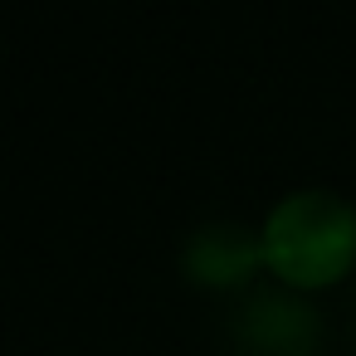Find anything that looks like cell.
Returning a JSON list of instances; mask_svg holds the SVG:
<instances>
[{
  "label": "cell",
  "instance_id": "obj_2",
  "mask_svg": "<svg viewBox=\"0 0 356 356\" xmlns=\"http://www.w3.org/2000/svg\"><path fill=\"white\" fill-rule=\"evenodd\" d=\"M239 341L259 356H307L317 341V317L307 302L278 288H259L239 307Z\"/></svg>",
  "mask_w": 356,
  "mask_h": 356
},
{
  "label": "cell",
  "instance_id": "obj_1",
  "mask_svg": "<svg viewBox=\"0 0 356 356\" xmlns=\"http://www.w3.org/2000/svg\"><path fill=\"white\" fill-rule=\"evenodd\" d=\"M264 264L298 283H332L356 259V205L332 186H298L264 215Z\"/></svg>",
  "mask_w": 356,
  "mask_h": 356
},
{
  "label": "cell",
  "instance_id": "obj_3",
  "mask_svg": "<svg viewBox=\"0 0 356 356\" xmlns=\"http://www.w3.org/2000/svg\"><path fill=\"white\" fill-rule=\"evenodd\" d=\"M264 264V234L239 220H210L186 239V268L200 283H239Z\"/></svg>",
  "mask_w": 356,
  "mask_h": 356
}]
</instances>
